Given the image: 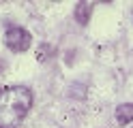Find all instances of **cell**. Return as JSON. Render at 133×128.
<instances>
[{
    "instance_id": "obj_1",
    "label": "cell",
    "mask_w": 133,
    "mask_h": 128,
    "mask_svg": "<svg viewBox=\"0 0 133 128\" xmlns=\"http://www.w3.org/2000/svg\"><path fill=\"white\" fill-rule=\"evenodd\" d=\"M32 105V92L24 85L0 90V128H17Z\"/></svg>"
},
{
    "instance_id": "obj_2",
    "label": "cell",
    "mask_w": 133,
    "mask_h": 128,
    "mask_svg": "<svg viewBox=\"0 0 133 128\" xmlns=\"http://www.w3.org/2000/svg\"><path fill=\"white\" fill-rule=\"evenodd\" d=\"M4 43L11 51H26L30 47V32L15 26V28H9L4 34Z\"/></svg>"
},
{
    "instance_id": "obj_3",
    "label": "cell",
    "mask_w": 133,
    "mask_h": 128,
    "mask_svg": "<svg viewBox=\"0 0 133 128\" xmlns=\"http://www.w3.org/2000/svg\"><path fill=\"white\" fill-rule=\"evenodd\" d=\"M116 119H118V124L133 122V105H131V102H124V105L116 107Z\"/></svg>"
},
{
    "instance_id": "obj_4",
    "label": "cell",
    "mask_w": 133,
    "mask_h": 128,
    "mask_svg": "<svg viewBox=\"0 0 133 128\" xmlns=\"http://www.w3.org/2000/svg\"><path fill=\"white\" fill-rule=\"evenodd\" d=\"M90 13H92V6H90L88 2H79L77 9H75V17H77L79 24H86L90 19Z\"/></svg>"
}]
</instances>
